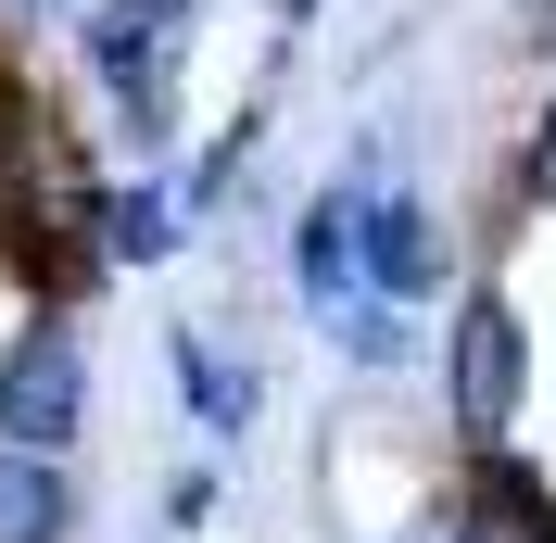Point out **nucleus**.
<instances>
[{"instance_id": "f257e3e1", "label": "nucleus", "mask_w": 556, "mask_h": 543, "mask_svg": "<svg viewBox=\"0 0 556 543\" xmlns=\"http://www.w3.org/2000/svg\"><path fill=\"white\" fill-rule=\"evenodd\" d=\"M0 266H13L26 304H76V316L114 278L102 266V165L76 152V127L51 102L0 114Z\"/></svg>"}, {"instance_id": "f03ea898", "label": "nucleus", "mask_w": 556, "mask_h": 543, "mask_svg": "<svg viewBox=\"0 0 556 543\" xmlns=\"http://www.w3.org/2000/svg\"><path fill=\"white\" fill-rule=\"evenodd\" d=\"M215 0H76V76L102 89L114 139L139 165H177L190 139V64H203Z\"/></svg>"}, {"instance_id": "7ed1b4c3", "label": "nucleus", "mask_w": 556, "mask_h": 543, "mask_svg": "<svg viewBox=\"0 0 556 543\" xmlns=\"http://www.w3.org/2000/svg\"><path fill=\"white\" fill-rule=\"evenodd\" d=\"M430 392H443L455 455L519 442V405H531V316H519L506 278H468V291H455V316L430 329Z\"/></svg>"}, {"instance_id": "20e7f679", "label": "nucleus", "mask_w": 556, "mask_h": 543, "mask_svg": "<svg viewBox=\"0 0 556 543\" xmlns=\"http://www.w3.org/2000/svg\"><path fill=\"white\" fill-rule=\"evenodd\" d=\"M102 405V367H89V316L76 304H26V329L0 341V442L13 455H76Z\"/></svg>"}, {"instance_id": "39448f33", "label": "nucleus", "mask_w": 556, "mask_h": 543, "mask_svg": "<svg viewBox=\"0 0 556 543\" xmlns=\"http://www.w3.org/2000/svg\"><path fill=\"white\" fill-rule=\"evenodd\" d=\"M354 278L392 291V304H443L455 291V215L417 190V177H380L367 215H354Z\"/></svg>"}, {"instance_id": "423d86ee", "label": "nucleus", "mask_w": 556, "mask_h": 543, "mask_svg": "<svg viewBox=\"0 0 556 543\" xmlns=\"http://www.w3.org/2000/svg\"><path fill=\"white\" fill-rule=\"evenodd\" d=\"M354 215H367V190L329 165L304 203H291V228H278V266H291V304L304 316H342L354 291H367V278H354Z\"/></svg>"}, {"instance_id": "0eeeda50", "label": "nucleus", "mask_w": 556, "mask_h": 543, "mask_svg": "<svg viewBox=\"0 0 556 543\" xmlns=\"http://www.w3.org/2000/svg\"><path fill=\"white\" fill-rule=\"evenodd\" d=\"M165 379H177V405H190V430H203L215 455H241V442H253V417H266V367L228 354L203 316H177V329H165Z\"/></svg>"}, {"instance_id": "6e6552de", "label": "nucleus", "mask_w": 556, "mask_h": 543, "mask_svg": "<svg viewBox=\"0 0 556 543\" xmlns=\"http://www.w3.org/2000/svg\"><path fill=\"white\" fill-rule=\"evenodd\" d=\"M190 190H177V165H127V177H102V266L114 278H139V266H177L190 253Z\"/></svg>"}, {"instance_id": "1a4fd4ad", "label": "nucleus", "mask_w": 556, "mask_h": 543, "mask_svg": "<svg viewBox=\"0 0 556 543\" xmlns=\"http://www.w3.org/2000/svg\"><path fill=\"white\" fill-rule=\"evenodd\" d=\"M455 518L481 543H556V480L519 442H481V455H455Z\"/></svg>"}, {"instance_id": "9d476101", "label": "nucleus", "mask_w": 556, "mask_h": 543, "mask_svg": "<svg viewBox=\"0 0 556 543\" xmlns=\"http://www.w3.org/2000/svg\"><path fill=\"white\" fill-rule=\"evenodd\" d=\"M329 329V354H342L354 379H405V367H430V304H392V291H354L342 316H316Z\"/></svg>"}, {"instance_id": "9b49d317", "label": "nucleus", "mask_w": 556, "mask_h": 543, "mask_svg": "<svg viewBox=\"0 0 556 543\" xmlns=\"http://www.w3.org/2000/svg\"><path fill=\"white\" fill-rule=\"evenodd\" d=\"M76 518H89V493H76L64 455H13L0 442V543H76Z\"/></svg>"}, {"instance_id": "f8f14e48", "label": "nucleus", "mask_w": 556, "mask_h": 543, "mask_svg": "<svg viewBox=\"0 0 556 543\" xmlns=\"http://www.w3.org/2000/svg\"><path fill=\"white\" fill-rule=\"evenodd\" d=\"M506 215H556V89L519 114V152H506Z\"/></svg>"}, {"instance_id": "ddd939ff", "label": "nucleus", "mask_w": 556, "mask_h": 543, "mask_svg": "<svg viewBox=\"0 0 556 543\" xmlns=\"http://www.w3.org/2000/svg\"><path fill=\"white\" fill-rule=\"evenodd\" d=\"M215 506H228V468H215V455L165 480V531H215Z\"/></svg>"}, {"instance_id": "4468645a", "label": "nucleus", "mask_w": 556, "mask_h": 543, "mask_svg": "<svg viewBox=\"0 0 556 543\" xmlns=\"http://www.w3.org/2000/svg\"><path fill=\"white\" fill-rule=\"evenodd\" d=\"M506 26H519V51H556V0H506Z\"/></svg>"}, {"instance_id": "2eb2a0df", "label": "nucleus", "mask_w": 556, "mask_h": 543, "mask_svg": "<svg viewBox=\"0 0 556 543\" xmlns=\"http://www.w3.org/2000/svg\"><path fill=\"white\" fill-rule=\"evenodd\" d=\"M13 26H76V0H0Z\"/></svg>"}, {"instance_id": "dca6fc26", "label": "nucleus", "mask_w": 556, "mask_h": 543, "mask_svg": "<svg viewBox=\"0 0 556 543\" xmlns=\"http://www.w3.org/2000/svg\"><path fill=\"white\" fill-rule=\"evenodd\" d=\"M278 13H291V26H316V13H329V0H278Z\"/></svg>"}, {"instance_id": "f3484780", "label": "nucleus", "mask_w": 556, "mask_h": 543, "mask_svg": "<svg viewBox=\"0 0 556 543\" xmlns=\"http://www.w3.org/2000/svg\"><path fill=\"white\" fill-rule=\"evenodd\" d=\"M443 543H481V531H468V518H443Z\"/></svg>"}]
</instances>
